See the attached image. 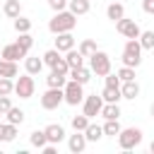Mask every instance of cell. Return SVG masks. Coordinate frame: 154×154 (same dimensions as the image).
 Listing matches in <instances>:
<instances>
[{"label":"cell","mask_w":154,"mask_h":154,"mask_svg":"<svg viewBox=\"0 0 154 154\" xmlns=\"http://www.w3.org/2000/svg\"><path fill=\"white\" fill-rule=\"evenodd\" d=\"M77 26V14H72L70 10H60L53 14V19L48 22V31L51 34H63V31H72Z\"/></svg>","instance_id":"1"},{"label":"cell","mask_w":154,"mask_h":154,"mask_svg":"<svg viewBox=\"0 0 154 154\" xmlns=\"http://www.w3.org/2000/svg\"><path fill=\"white\" fill-rule=\"evenodd\" d=\"M142 63V46L137 38H128L123 46V65L128 67H137Z\"/></svg>","instance_id":"2"},{"label":"cell","mask_w":154,"mask_h":154,"mask_svg":"<svg viewBox=\"0 0 154 154\" xmlns=\"http://www.w3.org/2000/svg\"><path fill=\"white\" fill-rule=\"evenodd\" d=\"M89 70H91V75L106 77V75L111 72V58H108V53H103V51L91 53V55H89Z\"/></svg>","instance_id":"3"},{"label":"cell","mask_w":154,"mask_h":154,"mask_svg":"<svg viewBox=\"0 0 154 154\" xmlns=\"http://www.w3.org/2000/svg\"><path fill=\"white\" fill-rule=\"evenodd\" d=\"M140 142H142V130H140V128H120V132H118V144H120V149L130 152V149H135Z\"/></svg>","instance_id":"4"},{"label":"cell","mask_w":154,"mask_h":154,"mask_svg":"<svg viewBox=\"0 0 154 154\" xmlns=\"http://www.w3.org/2000/svg\"><path fill=\"white\" fill-rule=\"evenodd\" d=\"M82 87H84V84H79V82H75V79L65 82V87H63V101L70 103V106L82 103V101H84V89H82Z\"/></svg>","instance_id":"5"},{"label":"cell","mask_w":154,"mask_h":154,"mask_svg":"<svg viewBox=\"0 0 154 154\" xmlns=\"http://www.w3.org/2000/svg\"><path fill=\"white\" fill-rule=\"evenodd\" d=\"M34 89H36V84H34V77H31L29 72L14 79V94H17L19 99H31V96H34Z\"/></svg>","instance_id":"6"},{"label":"cell","mask_w":154,"mask_h":154,"mask_svg":"<svg viewBox=\"0 0 154 154\" xmlns=\"http://www.w3.org/2000/svg\"><path fill=\"white\" fill-rule=\"evenodd\" d=\"M101 106H103L101 94H89V96H84V101H82V113L91 120L94 116H99V113H101Z\"/></svg>","instance_id":"7"},{"label":"cell","mask_w":154,"mask_h":154,"mask_svg":"<svg viewBox=\"0 0 154 154\" xmlns=\"http://www.w3.org/2000/svg\"><path fill=\"white\" fill-rule=\"evenodd\" d=\"M60 103H63V89L48 87V89L43 91V96H41V106H43L46 111H53V108H58Z\"/></svg>","instance_id":"8"},{"label":"cell","mask_w":154,"mask_h":154,"mask_svg":"<svg viewBox=\"0 0 154 154\" xmlns=\"http://www.w3.org/2000/svg\"><path fill=\"white\" fill-rule=\"evenodd\" d=\"M116 29H118V34H123L125 38H137L140 36V26H137V22L135 19H128V17H123V19H118L116 22Z\"/></svg>","instance_id":"9"},{"label":"cell","mask_w":154,"mask_h":154,"mask_svg":"<svg viewBox=\"0 0 154 154\" xmlns=\"http://www.w3.org/2000/svg\"><path fill=\"white\" fill-rule=\"evenodd\" d=\"M43 132H46V140H48L51 144H60V142L65 140V128H63V125H58V123L46 125V128H43Z\"/></svg>","instance_id":"10"},{"label":"cell","mask_w":154,"mask_h":154,"mask_svg":"<svg viewBox=\"0 0 154 154\" xmlns=\"http://www.w3.org/2000/svg\"><path fill=\"white\" fill-rule=\"evenodd\" d=\"M84 147H87V137H84V132L75 130V135H70V137H67V149H70L72 154H82V152H84Z\"/></svg>","instance_id":"11"},{"label":"cell","mask_w":154,"mask_h":154,"mask_svg":"<svg viewBox=\"0 0 154 154\" xmlns=\"http://www.w3.org/2000/svg\"><path fill=\"white\" fill-rule=\"evenodd\" d=\"M55 48L60 53H67L70 48H75V36L70 31H63V34H55Z\"/></svg>","instance_id":"12"},{"label":"cell","mask_w":154,"mask_h":154,"mask_svg":"<svg viewBox=\"0 0 154 154\" xmlns=\"http://www.w3.org/2000/svg\"><path fill=\"white\" fill-rule=\"evenodd\" d=\"M26 55H29V53L22 51L17 43H7V46L2 48V53H0V58H5V60H14V63H17L19 58H26Z\"/></svg>","instance_id":"13"},{"label":"cell","mask_w":154,"mask_h":154,"mask_svg":"<svg viewBox=\"0 0 154 154\" xmlns=\"http://www.w3.org/2000/svg\"><path fill=\"white\" fill-rule=\"evenodd\" d=\"M67 77H70V79H75V82H79V84H87V82L91 79V70H89V67H84V65H79V67H70Z\"/></svg>","instance_id":"14"},{"label":"cell","mask_w":154,"mask_h":154,"mask_svg":"<svg viewBox=\"0 0 154 154\" xmlns=\"http://www.w3.org/2000/svg\"><path fill=\"white\" fill-rule=\"evenodd\" d=\"M120 94H123V99H137L140 96V84L135 79L120 82Z\"/></svg>","instance_id":"15"},{"label":"cell","mask_w":154,"mask_h":154,"mask_svg":"<svg viewBox=\"0 0 154 154\" xmlns=\"http://www.w3.org/2000/svg\"><path fill=\"white\" fill-rule=\"evenodd\" d=\"M19 75V67H17V63L14 60H5V58H0V77H17Z\"/></svg>","instance_id":"16"},{"label":"cell","mask_w":154,"mask_h":154,"mask_svg":"<svg viewBox=\"0 0 154 154\" xmlns=\"http://www.w3.org/2000/svg\"><path fill=\"white\" fill-rule=\"evenodd\" d=\"M24 67L29 75H38L43 70V58H36V55H26L24 58Z\"/></svg>","instance_id":"17"},{"label":"cell","mask_w":154,"mask_h":154,"mask_svg":"<svg viewBox=\"0 0 154 154\" xmlns=\"http://www.w3.org/2000/svg\"><path fill=\"white\" fill-rule=\"evenodd\" d=\"M101 99H103L106 103H118V101L123 99V94H120V87H103V91H101Z\"/></svg>","instance_id":"18"},{"label":"cell","mask_w":154,"mask_h":154,"mask_svg":"<svg viewBox=\"0 0 154 154\" xmlns=\"http://www.w3.org/2000/svg\"><path fill=\"white\" fill-rule=\"evenodd\" d=\"M99 116H103L106 120H118V118H120V106H118V103H106V101H103Z\"/></svg>","instance_id":"19"},{"label":"cell","mask_w":154,"mask_h":154,"mask_svg":"<svg viewBox=\"0 0 154 154\" xmlns=\"http://www.w3.org/2000/svg\"><path fill=\"white\" fill-rule=\"evenodd\" d=\"M84 137H87V142H99V140L103 137V128H101V125H94V123L89 120V125L84 128Z\"/></svg>","instance_id":"20"},{"label":"cell","mask_w":154,"mask_h":154,"mask_svg":"<svg viewBox=\"0 0 154 154\" xmlns=\"http://www.w3.org/2000/svg\"><path fill=\"white\" fill-rule=\"evenodd\" d=\"M2 12H5V17L14 19V17H19V14H22V2H19V0H5Z\"/></svg>","instance_id":"21"},{"label":"cell","mask_w":154,"mask_h":154,"mask_svg":"<svg viewBox=\"0 0 154 154\" xmlns=\"http://www.w3.org/2000/svg\"><path fill=\"white\" fill-rule=\"evenodd\" d=\"M67 10L77 17H82L89 12V0H67Z\"/></svg>","instance_id":"22"},{"label":"cell","mask_w":154,"mask_h":154,"mask_svg":"<svg viewBox=\"0 0 154 154\" xmlns=\"http://www.w3.org/2000/svg\"><path fill=\"white\" fill-rule=\"evenodd\" d=\"M106 17H108L111 22H118V19L125 17V7H123L120 2H111V5L106 7Z\"/></svg>","instance_id":"23"},{"label":"cell","mask_w":154,"mask_h":154,"mask_svg":"<svg viewBox=\"0 0 154 154\" xmlns=\"http://www.w3.org/2000/svg\"><path fill=\"white\" fill-rule=\"evenodd\" d=\"M65 63H67L70 67H79V65H84V55H82L79 51L70 48V51H67V55H65Z\"/></svg>","instance_id":"24"},{"label":"cell","mask_w":154,"mask_h":154,"mask_svg":"<svg viewBox=\"0 0 154 154\" xmlns=\"http://www.w3.org/2000/svg\"><path fill=\"white\" fill-rule=\"evenodd\" d=\"M65 82H67V77L60 75V72H55V70H51V75L46 77V84H48V87H58V89H63Z\"/></svg>","instance_id":"25"},{"label":"cell","mask_w":154,"mask_h":154,"mask_svg":"<svg viewBox=\"0 0 154 154\" xmlns=\"http://www.w3.org/2000/svg\"><path fill=\"white\" fill-rule=\"evenodd\" d=\"M137 41H140L142 51H154V31H140Z\"/></svg>","instance_id":"26"},{"label":"cell","mask_w":154,"mask_h":154,"mask_svg":"<svg viewBox=\"0 0 154 154\" xmlns=\"http://www.w3.org/2000/svg\"><path fill=\"white\" fill-rule=\"evenodd\" d=\"M5 116H7V123H12V125H22V123H24V111L17 108V106H12Z\"/></svg>","instance_id":"27"},{"label":"cell","mask_w":154,"mask_h":154,"mask_svg":"<svg viewBox=\"0 0 154 154\" xmlns=\"http://www.w3.org/2000/svg\"><path fill=\"white\" fill-rule=\"evenodd\" d=\"M77 51H79L84 58H89V55H91V53H96L99 48H96V41H94V38H84V41L79 43V48H77Z\"/></svg>","instance_id":"28"},{"label":"cell","mask_w":154,"mask_h":154,"mask_svg":"<svg viewBox=\"0 0 154 154\" xmlns=\"http://www.w3.org/2000/svg\"><path fill=\"white\" fill-rule=\"evenodd\" d=\"M12 24H14V31H17V34L31 31V19H26V17H22V14H19V17H14V22H12Z\"/></svg>","instance_id":"29"},{"label":"cell","mask_w":154,"mask_h":154,"mask_svg":"<svg viewBox=\"0 0 154 154\" xmlns=\"http://www.w3.org/2000/svg\"><path fill=\"white\" fill-rule=\"evenodd\" d=\"M14 43H17L22 51H26V53H29V51H31V46H34V36H31L29 31H24V34H19V38H17Z\"/></svg>","instance_id":"30"},{"label":"cell","mask_w":154,"mask_h":154,"mask_svg":"<svg viewBox=\"0 0 154 154\" xmlns=\"http://www.w3.org/2000/svg\"><path fill=\"white\" fill-rule=\"evenodd\" d=\"M60 58H63V55H60V51H58V48H51V51H46V53H43V65L53 67Z\"/></svg>","instance_id":"31"},{"label":"cell","mask_w":154,"mask_h":154,"mask_svg":"<svg viewBox=\"0 0 154 154\" xmlns=\"http://www.w3.org/2000/svg\"><path fill=\"white\" fill-rule=\"evenodd\" d=\"M101 128H103V135H108V137H118V132H120V123L118 120H106Z\"/></svg>","instance_id":"32"},{"label":"cell","mask_w":154,"mask_h":154,"mask_svg":"<svg viewBox=\"0 0 154 154\" xmlns=\"http://www.w3.org/2000/svg\"><path fill=\"white\" fill-rule=\"evenodd\" d=\"M29 142H31L34 147H38V149H41L43 144H48V140H46V132H43V130H34V132L29 135Z\"/></svg>","instance_id":"33"},{"label":"cell","mask_w":154,"mask_h":154,"mask_svg":"<svg viewBox=\"0 0 154 154\" xmlns=\"http://www.w3.org/2000/svg\"><path fill=\"white\" fill-rule=\"evenodd\" d=\"M14 91V82L10 77H0V96H10Z\"/></svg>","instance_id":"34"},{"label":"cell","mask_w":154,"mask_h":154,"mask_svg":"<svg viewBox=\"0 0 154 154\" xmlns=\"http://www.w3.org/2000/svg\"><path fill=\"white\" fill-rule=\"evenodd\" d=\"M89 125V118L82 113V116H75L72 118V130H79V132H84V128Z\"/></svg>","instance_id":"35"},{"label":"cell","mask_w":154,"mask_h":154,"mask_svg":"<svg viewBox=\"0 0 154 154\" xmlns=\"http://www.w3.org/2000/svg\"><path fill=\"white\" fill-rule=\"evenodd\" d=\"M118 77H120V82H128V79H135V67H128V65H123L118 72H116Z\"/></svg>","instance_id":"36"},{"label":"cell","mask_w":154,"mask_h":154,"mask_svg":"<svg viewBox=\"0 0 154 154\" xmlns=\"http://www.w3.org/2000/svg\"><path fill=\"white\" fill-rule=\"evenodd\" d=\"M51 70H55V72H60V75H65V77H67V72H70V65L65 63V58H60V60H58V63H55Z\"/></svg>","instance_id":"37"},{"label":"cell","mask_w":154,"mask_h":154,"mask_svg":"<svg viewBox=\"0 0 154 154\" xmlns=\"http://www.w3.org/2000/svg\"><path fill=\"white\" fill-rule=\"evenodd\" d=\"M48 7H51L53 12H60V10L67 7V0H48Z\"/></svg>","instance_id":"38"},{"label":"cell","mask_w":154,"mask_h":154,"mask_svg":"<svg viewBox=\"0 0 154 154\" xmlns=\"http://www.w3.org/2000/svg\"><path fill=\"white\" fill-rule=\"evenodd\" d=\"M106 87H120V77L113 75V72H108L106 75Z\"/></svg>","instance_id":"39"},{"label":"cell","mask_w":154,"mask_h":154,"mask_svg":"<svg viewBox=\"0 0 154 154\" xmlns=\"http://www.w3.org/2000/svg\"><path fill=\"white\" fill-rule=\"evenodd\" d=\"M12 108V101H10V96H0V113H7Z\"/></svg>","instance_id":"40"},{"label":"cell","mask_w":154,"mask_h":154,"mask_svg":"<svg viewBox=\"0 0 154 154\" xmlns=\"http://www.w3.org/2000/svg\"><path fill=\"white\" fill-rule=\"evenodd\" d=\"M142 10L147 14H154V0H142Z\"/></svg>","instance_id":"41"},{"label":"cell","mask_w":154,"mask_h":154,"mask_svg":"<svg viewBox=\"0 0 154 154\" xmlns=\"http://www.w3.org/2000/svg\"><path fill=\"white\" fill-rule=\"evenodd\" d=\"M0 142H5V123H0Z\"/></svg>","instance_id":"42"},{"label":"cell","mask_w":154,"mask_h":154,"mask_svg":"<svg viewBox=\"0 0 154 154\" xmlns=\"http://www.w3.org/2000/svg\"><path fill=\"white\" fill-rule=\"evenodd\" d=\"M149 152H152V154H154V140H152V142H149Z\"/></svg>","instance_id":"43"},{"label":"cell","mask_w":154,"mask_h":154,"mask_svg":"<svg viewBox=\"0 0 154 154\" xmlns=\"http://www.w3.org/2000/svg\"><path fill=\"white\" fill-rule=\"evenodd\" d=\"M149 113H152V118H154V103H152V106H149Z\"/></svg>","instance_id":"44"}]
</instances>
